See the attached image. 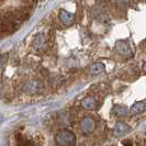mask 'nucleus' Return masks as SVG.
I'll return each instance as SVG.
<instances>
[{"mask_svg": "<svg viewBox=\"0 0 146 146\" xmlns=\"http://www.w3.org/2000/svg\"><path fill=\"white\" fill-rule=\"evenodd\" d=\"M80 127H81V131H82V133H85V134H89V133H91V132L96 129L95 120H94L92 117H84V119L81 120Z\"/></svg>", "mask_w": 146, "mask_h": 146, "instance_id": "2", "label": "nucleus"}, {"mask_svg": "<svg viewBox=\"0 0 146 146\" xmlns=\"http://www.w3.org/2000/svg\"><path fill=\"white\" fill-rule=\"evenodd\" d=\"M115 47H117V53L121 54L122 56L131 57L132 55H133V52H132L130 45H129L127 42H125V41H119L117 43V45H115Z\"/></svg>", "mask_w": 146, "mask_h": 146, "instance_id": "3", "label": "nucleus"}, {"mask_svg": "<svg viewBox=\"0 0 146 146\" xmlns=\"http://www.w3.org/2000/svg\"><path fill=\"white\" fill-rule=\"evenodd\" d=\"M130 125L124 123V122H119L115 124L114 126V129H113V135L114 136H122V135H124L125 133H127V132L130 131Z\"/></svg>", "mask_w": 146, "mask_h": 146, "instance_id": "4", "label": "nucleus"}, {"mask_svg": "<svg viewBox=\"0 0 146 146\" xmlns=\"http://www.w3.org/2000/svg\"><path fill=\"white\" fill-rule=\"evenodd\" d=\"M104 72V65L101 63H95L90 67V73L91 75H100Z\"/></svg>", "mask_w": 146, "mask_h": 146, "instance_id": "8", "label": "nucleus"}, {"mask_svg": "<svg viewBox=\"0 0 146 146\" xmlns=\"http://www.w3.org/2000/svg\"><path fill=\"white\" fill-rule=\"evenodd\" d=\"M3 120H5V117H3V115H2L1 113H0V124H1L2 122H3Z\"/></svg>", "mask_w": 146, "mask_h": 146, "instance_id": "11", "label": "nucleus"}, {"mask_svg": "<svg viewBox=\"0 0 146 146\" xmlns=\"http://www.w3.org/2000/svg\"><path fill=\"white\" fill-rule=\"evenodd\" d=\"M145 109V102L144 101H139V102H136L135 104L132 106L131 110H130V113L131 114H139L141 112H143Z\"/></svg>", "mask_w": 146, "mask_h": 146, "instance_id": "6", "label": "nucleus"}, {"mask_svg": "<svg viewBox=\"0 0 146 146\" xmlns=\"http://www.w3.org/2000/svg\"><path fill=\"white\" fill-rule=\"evenodd\" d=\"M143 69H144V72L146 73V63L144 64V65H143Z\"/></svg>", "mask_w": 146, "mask_h": 146, "instance_id": "12", "label": "nucleus"}, {"mask_svg": "<svg viewBox=\"0 0 146 146\" xmlns=\"http://www.w3.org/2000/svg\"><path fill=\"white\" fill-rule=\"evenodd\" d=\"M55 141L57 145H75L76 136L73 132L68 131V130H62L57 133Z\"/></svg>", "mask_w": 146, "mask_h": 146, "instance_id": "1", "label": "nucleus"}, {"mask_svg": "<svg viewBox=\"0 0 146 146\" xmlns=\"http://www.w3.org/2000/svg\"><path fill=\"white\" fill-rule=\"evenodd\" d=\"M112 111L114 112V114L117 115V117H125V115L129 113V110L126 109V107L120 106V104H119V106H114Z\"/></svg>", "mask_w": 146, "mask_h": 146, "instance_id": "9", "label": "nucleus"}, {"mask_svg": "<svg viewBox=\"0 0 146 146\" xmlns=\"http://www.w3.org/2000/svg\"><path fill=\"white\" fill-rule=\"evenodd\" d=\"M34 42H35V43H34L35 47H36V48H40L41 45H44V36L42 34L37 35V36L35 37V40H34Z\"/></svg>", "mask_w": 146, "mask_h": 146, "instance_id": "10", "label": "nucleus"}, {"mask_svg": "<svg viewBox=\"0 0 146 146\" xmlns=\"http://www.w3.org/2000/svg\"><path fill=\"white\" fill-rule=\"evenodd\" d=\"M59 18H60V21L63 22L66 25H69L74 22V15L66 11V10H60L59 12Z\"/></svg>", "mask_w": 146, "mask_h": 146, "instance_id": "5", "label": "nucleus"}, {"mask_svg": "<svg viewBox=\"0 0 146 146\" xmlns=\"http://www.w3.org/2000/svg\"><path fill=\"white\" fill-rule=\"evenodd\" d=\"M81 106L87 110H91L95 109L97 103H96V100L91 97H88V98H85L82 101H81Z\"/></svg>", "mask_w": 146, "mask_h": 146, "instance_id": "7", "label": "nucleus"}]
</instances>
